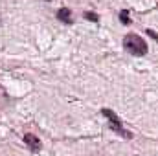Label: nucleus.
Segmentation results:
<instances>
[{
    "mask_svg": "<svg viewBox=\"0 0 158 156\" xmlns=\"http://www.w3.org/2000/svg\"><path fill=\"white\" fill-rule=\"evenodd\" d=\"M123 48H125L131 55H136V57L147 53V44H145V40L142 39L140 35H136V33L125 35V39H123Z\"/></svg>",
    "mask_w": 158,
    "mask_h": 156,
    "instance_id": "1",
    "label": "nucleus"
},
{
    "mask_svg": "<svg viewBox=\"0 0 158 156\" xmlns=\"http://www.w3.org/2000/svg\"><path fill=\"white\" fill-rule=\"evenodd\" d=\"M101 114H103L105 117H109V121H110V129H112V130H116L118 134H121V136H123V138H127V140H131V138H132V134H131L129 130H125V129H123V125H121L119 117L116 116L110 109H103V110H101Z\"/></svg>",
    "mask_w": 158,
    "mask_h": 156,
    "instance_id": "2",
    "label": "nucleus"
},
{
    "mask_svg": "<svg viewBox=\"0 0 158 156\" xmlns=\"http://www.w3.org/2000/svg\"><path fill=\"white\" fill-rule=\"evenodd\" d=\"M24 143H26L31 151H40V140L35 134H26V136H24Z\"/></svg>",
    "mask_w": 158,
    "mask_h": 156,
    "instance_id": "3",
    "label": "nucleus"
},
{
    "mask_svg": "<svg viewBox=\"0 0 158 156\" xmlns=\"http://www.w3.org/2000/svg\"><path fill=\"white\" fill-rule=\"evenodd\" d=\"M57 18L63 20L64 24H72V11H70L68 7H61V9L57 11Z\"/></svg>",
    "mask_w": 158,
    "mask_h": 156,
    "instance_id": "4",
    "label": "nucleus"
},
{
    "mask_svg": "<svg viewBox=\"0 0 158 156\" xmlns=\"http://www.w3.org/2000/svg\"><path fill=\"white\" fill-rule=\"evenodd\" d=\"M85 18H86V20H92V22H98V20H99V17H98L96 13H90V11L85 13Z\"/></svg>",
    "mask_w": 158,
    "mask_h": 156,
    "instance_id": "5",
    "label": "nucleus"
},
{
    "mask_svg": "<svg viewBox=\"0 0 158 156\" xmlns=\"http://www.w3.org/2000/svg\"><path fill=\"white\" fill-rule=\"evenodd\" d=\"M121 22H123V24H129V22H131V20H129V13H127V11H121Z\"/></svg>",
    "mask_w": 158,
    "mask_h": 156,
    "instance_id": "6",
    "label": "nucleus"
},
{
    "mask_svg": "<svg viewBox=\"0 0 158 156\" xmlns=\"http://www.w3.org/2000/svg\"><path fill=\"white\" fill-rule=\"evenodd\" d=\"M147 35H151V37H153L155 40H158V33H155L153 30H147Z\"/></svg>",
    "mask_w": 158,
    "mask_h": 156,
    "instance_id": "7",
    "label": "nucleus"
}]
</instances>
